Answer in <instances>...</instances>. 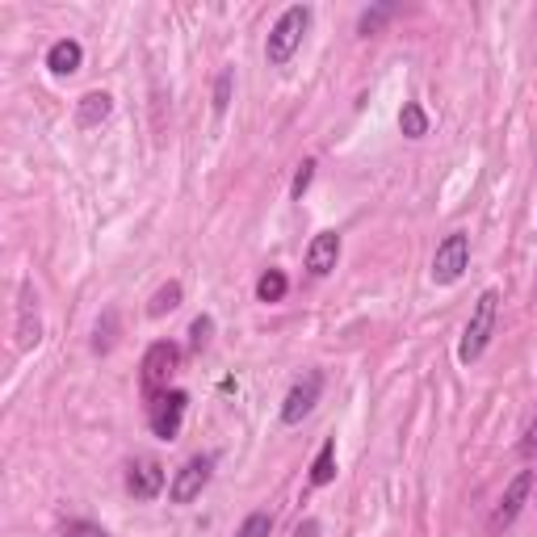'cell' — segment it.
Listing matches in <instances>:
<instances>
[{
    "instance_id": "44dd1931",
    "label": "cell",
    "mask_w": 537,
    "mask_h": 537,
    "mask_svg": "<svg viewBox=\"0 0 537 537\" xmlns=\"http://www.w3.org/2000/svg\"><path fill=\"white\" fill-rule=\"evenodd\" d=\"M311 181H315V160H303V164H298V173H294L290 198H294V202H303V198H307V189H311Z\"/></svg>"
},
{
    "instance_id": "ac0fdd59",
    "label": "cell",
    "mask_w": 537,
    "mask_h": 537,
    "mask_svg": "<svg viewBox=\"0 0 537 537\" xmlns=\"http://www.w3.org/2000/svg\"><path fill=\"white\" fill-rule=\"evenodd\" d=\"M118 340V311H105L97 319V332H93V353H110Z\"/></svg>"
},
{
    "instance_id": "5b68a950",
    "label": "cell",
    "mask_w": 537,
    "mask_h": 537,
    "mask_svg": "<svg viewBox=\"0 0 537 537\" xmlns=\"http://www.w3.org/2000/svg\"><path fill=\"white\" fill-rule=\"evenodd\" d=\"M177 365H181V349L173 340H156V345L143 353V391L152 399L160 391H168V378L177 374Z\"/></svg>"
},
{
    "instance_id": "52a82bcc",
    "label": "cell",
    "mask_w": 537,
    "mask_h": 537,
    "mask_svg": "<svg viewBox=\"0 0 537 537\" xmlns=\"http://www.w3.org/2000/svg\"><path fill=\"white\" fill-rule=\"evenodd\" d=\"M210 475H214V458L210 454L189 458L173 475V483H168V500H173V504H193L202 496V487L210 483Z\"/></svg>"
},
{
    "instance_id": "3957f363",
    "label": "cell",
    "mask_w": 537,
    "mask_h": 537,
    "mask_svg": "<svg viewBox=\"0 0 537 537\" xmlns=\"http://www.w3.org/2000/svg\"><path fill=\"white\" fill-rule=\"evenodd\" d=\"M466 269H470V235L466 231H449L445 240L437 244V256H433V282L437 286H454Z\"/></svg>"
},
{
    "instance_id": "d6986e66",
    "label": "cell",
    "mask_w": 537,
    "mask_h": 537,
    "mask_svg": "<svg viewBox=\"0 0 537 537\" xmlns=\"http://www.w3.org/2000/svg\"><path fill=\"white\" fill-rule=\"evenodd\" d=\"M210 336H214V319H210V315H198V319L189 324V349L202 353V349L210 345Z\"/></svg>"
},
{
    "instance_id": "277c9868",
    "label": "cell",
    "mask_w": 537,
    "mask_h": 537,
    "mask_svg": "<svg viewBox=\"0 0 537 537\" xmlns=\"http://www.w3.org/2000/svg\"><path fill=\"white\" fill-rule=\"evenodd\" d=\"M185 407H189V395L185 391H160L152 403H147V424H152V433L160 441H177L181 437Z\"/></svg>"
},
{
    "instance_id": "9c48e42d",
    "label": "cell",
    "mask_w": 537,
    "mask_h": 537,
    "mask_svg": "<svg viewBox=\"0 0 537 537\" xmlns=\"http://www.w3.org/2000/svg\"><path fill=\"white\" fill-rule=\"evenodd\" d=\"M126 491H131L135 500H156L164 491V466L156 458H135L131 466H126Z\"/></svg>"
},
{
    "instance_id": "8fae6325",
    "label": "cell",
    "mask_w": 537,
    "mask_h": 537,
    "mask_svg": "<svg viewBox=\"0 0 537 537\" xmlns=\"http://www.w3.org/2000/svg\"><path fill=\"white\" fill-rule=\"evenodd\" d=\"M110 114H114V97H110V93H101V89L84 93V97L76 101V122L84 126V131H93V126H101Z\"/></svg>"
},
{
    "instance_id": "e0dca14e",
    "label": "cell",
    "mask_w": 537,
    "mask_h": 537,
    "mask_svg": "<svg viewBox=\"0 0 537 537\" xmlns=\"http://www.w3.org/2000/svg\"><path fill=\"white\" fill-rule=\"evenodd\" d=\"M286 290H290V282L282 269H265L261 282H256V298H261V303H282Z\"/></svg>"
},
{
    "instance_id": "d4e9b609",
    "label": "cell",
    "mask_w": 537,
    "mask_h": 537,
    "mask_svg": "<svg viewBox=\"0 0 537 537\" xmlns=\"http://www.w3.org/2000/svg\"><path fill=\"white\" fill-rule=\"evenodd\" d=\"M537 454V420L529 424V433H525V441H521V458H533Z\"/></svg>"
},
{
    "instance_id": "30bf717a",
    "label": "cell",
    "mask_w": 537,
    "mask_h": 537,
    "mask_svg": "<svg viewBox=\"0 0 537 537\" xmlns=\"http://www.w3.org/2000/svg\"><path fill=\"white\" fill-rule=\"evenodd\" d=\"M340 261V235L336 231H319L311 248H307V273L311 277H328Z\"/></svg>"
},
{
    "instance_id": "8992f818",
    "label": "cell",
    "mask_w": 537,
    "mask_h": 537,
    "mask_svg": "<svg viewBox=\"0 0 537 537\" xmlns=\"http://www.w3.org/2000/svg\"><path fill=\"white\" fill-rule=\"evenodd\" d=\"M529 496H533V470H517V479H512L508 487H504V496H500V504H496V512H491V521H487V533L491 537H500L512 521L525 512V504H529Z\"/></svg>"
},
{
    "instance_id": "4fadbf2b",
    "label": "cell",
    "mask_w": 537,
    "mask_h": 537,
    "mask_svg": "<svg viewBox=\"0 0 537 537\" xmlns=\"http://www.w3.org/2000/svg\"><path fill=\"white\" fill-rule=\"evenodd\" d=\"M80 63H84V47H80L76 38H59V42H51L47 68H51L55 76H72V72H80Z\"/></svg>"
},
{
    "instance_id": "7c38bea8",
    "label": "cell",
    "mask_w": 537,
    "mask_h": 537,
    "mask_svg": "<svg viewBox=\"0 0 537 537\" xmlns=\"http://www.w3.org/2000/svg\"><path fill=\"white\" fill-rule=\"evenodd\" d=\"M38 298L30 294V286H21V307H17V345L21 349H30V345H38V340H42V324H38Z\"/></svg>"
},
{
    "instance_id": "603a6c76",
    "label": "cell",
    "mask_w": 537,
    "mask_h": 537,
    "mask_svg": "<svg viewBox=\"0 0 537 537\" xmlns=\"http://www.w3.org/2000/svg\"><path fill=\"white\" fill-rule=\"evenodd\" d=\"M63 537H110V533L93 521H63Z\"/></svg>"
},
{
    "instance_id": "2e32d148",
    "label": "cell",
    "mask_w": 537,
    "mask_h": 537,
    "mask_svg": "<svg viewBox=\"0 0 537 537\" xmlns=\"http://www.w3.org/2000/svg\"><path fill=\"white\" fill-rule=\"evenodd\" d=\"M181 298H185L181 282H168V286H160V290L152 294V303H147V315H152V319H164L168 311H177V307H181Z\"/></svg>"
},
{
    "instance_id": "5bb4252c",
    "label": "cell",
    "mask_w": 537,
    "mask_h": 537,
    "mask_svg": "<svg viewBox=\"0 0 537 537\" xmlns=\"http://www.w3.org/2000/svg\"><path fill=\"white\" fill-rule=\"evenodd\" d=\"M336 479V437L324 441V449L315 454V466H311V487H328Z\"/></svg>"
},
{
    "instance_id": "ba28073f",
    "label": "cell",
    "mask_w": 537,
    "mask_h": 537,
    "mask_svg": "<svg viewBox=\"0 0 537 537\" xmlns=\"http://www.w3.org/2000/svg\"><path fill=\"white\" fill-rule=\"evenodd\" d=\"M319 395H324V374L307 370L303 378L290 386V395H286V403H282V424H303V420L315 412Z\"/></svg>"
},
{
    "instance_id": "cb8c5ba5",
    "label": "cell",
    "mask_w": 537,
    "mask_h": 537,
    "mask_svg": "<svg viewBox=\"0 0 537 537\" xmlns=\"http://www.w3.org/2000/svg\"><path fill=\"white\" fill-rule=\"evenodd\" d=\"M386 17H391V9H374V13H361V21H357V30L361 34H374L378 26H382V21Z\"/></svg>"
},
{
    "instance_id": "ffe728a7",
    "label": "cell",
    "mask_w": 537,
    "mask_h": 537,
    "mask_svg": "<svg viewBox=\"0 0 537 537\" xmlns=\"http://www.w3.org/2000/svg\"><path fill=\"white\" fill-rule=\"evenodd\" d=\"M269 533H273L269 512H252V517H244V525L235 529V537H269Z\"/></svg>"
},
{
    "instance_id": "7402d4cb",
    "label": "cell",
    "mask_w": 537,
    "mask_h": 537,
    "mask_svg": "<svg viewBox=\"0 0 537 537\" xmlns=\"http://www.w3.org/2000/svg\"><path fill=\"white\" fill-rule=\"evenodd\" d=\"M231 84H235V72H231V68H223V72H219V80H214V114H223L227 105H231Z\"/></svg>"
},
{
    "instance_id": "9a60e30c",
    "label": "cell",
    "mask_w": 537,
    "mask_h": 537,
    "mask_svg": "<svg viewBox=\"0 0 537 537\" xmlns=\"http://www.w3.org/2000/svg\"><path fill=\"white\" fill-rule=\"evenodd\" d=\"M399 131H403L407 139H424V135H428V114H424L420 101H403V110H399Z\"/></svg>"
},
{
    "instance_id": "6da1fadb",
    "label": "cell",
    "mask_w": 537,
    "mask_h": 537,
    "mask_svg": "<svg viewBox=\"0 0 537 537\" xmlns=\"http://www.w3.org/2000/svg\"><path fill=\"white\" fill-rule=\"evenodd\" d=\"M307 26H311V5H290L273 21V30L265 38V59L273 63V68H286V63L294 59V51L303 47Z\"/></svg>"
},
{
    "instance_id": "7a4b0ae2",
    "label": "cell",
    "mask_w": 537,
    "mask_h": 537,
    "mask_svg": "<svg viewBox=\"0 0 537 537\" xmlns=\"http://www.w3.org/2000/svg\"><path fill=\"white\" fill-rule=\"evenodd\" d=\"M496 315H500V290H483L475 311H470V324L462 332V349H458L462 365H475L487 353L491 332H496Z\"/></svg>"
}]
</instances>
